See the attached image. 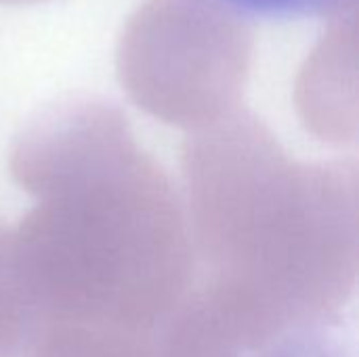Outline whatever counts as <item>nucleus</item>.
Returning <instances> with one entry per match:
<instances>
[{
	"label": "nucleus",
	"mask_w": 359,
	"mask_h": 357,
	"mask_svg": "<svg viewBox=\"0 0 359 357\" xmlns=\"http://www.w3.org/2000/svg\"><path fill=\"white\" fill-rule=\"evenodd\" d=\"M181 168L194 276L172 341L189 357H250L337 326L358 286V164L299 162L236 126L189 143Z\"/></svg>",
	"instance_id": "1"
},
{
	"label": "nucleus",
	"mask_w": 359,
	"mask_h": 357,
	"mask_svg": "<svg viewBox=\"0 0 359 357\" xmlns=\"http://www.w3.org/2000/svg\"><path fill=\"white\" fill-rule=\"evenodd\" d=\"M8 170L34 198L11 229L53 326L156 343L194 276L183 200L162 166L118 118L67 109L17 139Z\"/></svg>",
	"instance_id": "2"
},
{
	"label": "nucleus",
	"mask_w": 359,
	"mask_h": 357,
	"mask_svg": "<svg viewBox=\"0 0 359 357\" xmlns=\"http://www.w3.org/2000/svg\"><path fill=\"white\" fill-rule=\"evenodd\" d=\"M53 332L21 276L13 229L0 221V357H42Z\"/></svg>",
	"instance_id": "3"
},
{
	"label": "nucleus",
	"mask_w": 359,
	"mask_h": 357,
	"mask_svg": "<svg viewBox=\"0 0 359 357\" xmlns=\"http://www.w3.org/2000/svg\"><path fill=\"white\" fill-rule=\"evenodd\" d=\"M42 357H154V341L88 328H57Z\"/></svg>",
	"instance_id": "4"
},
{
	"label": "nucleus",
	"mask_w": 359,
	"mask_h": 357,
	"mask_svg": "<svg viewBox=\"0 0 359 357\" xmlns=\"http://www.w3.org/2000/svg\"><path fill=\"white\" fill-rule=\"evenodd\" d=\"M334 326L299 328L278 337L250 357H355Z\"/></svg>",
	"instance_id": "5"
},
{
	"label": "nucleus",
	"mask_w": 359,
	"mask_h": 357,
	"mask_svg": "<svg viewBox=\"0 0 359 357\" xmlns=\"http://www.w3.org/2000/svg\"><path fill=\"white\" fill-rule=\"evenodd\" d=\"M233 13L263 21H305L324 17L343 0H219Z\"/></svg>",
	"instance_id": "6"
}]
</instances>
